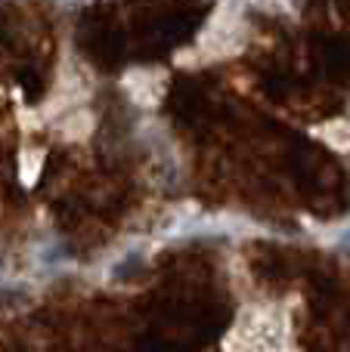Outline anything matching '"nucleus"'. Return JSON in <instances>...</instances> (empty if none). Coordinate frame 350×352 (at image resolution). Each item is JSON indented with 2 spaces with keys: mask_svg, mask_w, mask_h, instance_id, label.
Returning <instances> with one entry per match:
<instances>
[{
  "mask_svg": "<svg viewBox=\"0 0 350 352\" xmlns=\"http://www.w3.org/2000/svg\"><path fill=\"white\" fill-rule=\"evenodd\" d=\"M347 244H350V238H347Z\"/></svg>",
  "mask_w": 350,
  "mask_h": 352,
  "instance_id": "obj_1",
  "label": "nucleus"
}]
</instances>
